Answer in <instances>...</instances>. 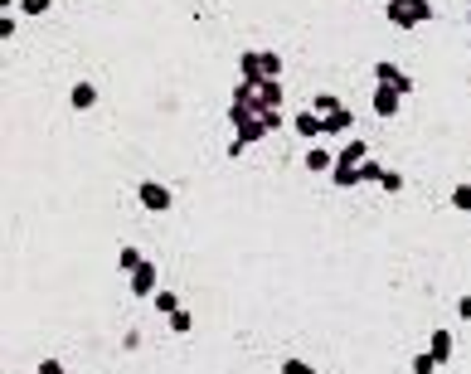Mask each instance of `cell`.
I'll return each instance as SVG.
<instances>
[{"label": "cell", "mask_w": 471, "mask_h": 374, "mask_svg": "<svg viewBox=\"0 0 471 374\" xmlns=\"http://www.w3.org/2000/svg\"><path fill=\"white\" fill-rule=\"evenodd\" d=\"M131 292H136V296H156V292H161V273H156V263H141V268L131 273Z\"/></svg>", "instance_id": "cell-5"}, {"label": "cell", "mask_w": 471, "mask_h": 374, "mask_svg": "<svg viewBox=\"0 0 471 374\" xmlns=\"http://www.w3.org/2000/svg\"><path fill=\"white\" fill-rule=\"evenodd\" d=\"M428 355H433L437 365H447V360H452V336H447V331H437V336L428 340Z\"/></svg>", "instance_id": "cell-12"}, {"label": "cell", "mask_w": 471, "mask_h": 374, "mask_svg": "<svg viewBox=\"0 0 471 374\" xmlns=\"http://www.w3.org/2000/svg\"><path fill=\"white\" fill-rule=\"evenodd\" d=\"M282 374H316L306 360H282Z\"/></svg>", "instance_id": "cell-26"}, {"label": "cell", "mask_w": 471, "mask_h": 374, "mask_svg": "<svg viewBox=\"0 0 471 374\" xmlns=\"http://www.w3.org/2000/svg\"><path fill=\"white\" fill-rule=\"evenodd\" d=\"M379 185L389 189V194H398V189H403V175H398V171H384V180H379Z\"/></svg>", "instance_id": "cell-22"}, {"label": "cell", "mask_w": 471, "mask_h": 374, "mask_svg": "<svg viewBox=\"0 0 471 374\" xmlns=\"http://www.w3.org/2000/svg\"><path fill=\"white\" fill-rule=\"evenodd\" d=\"M360 180L379 185V180H384V166H379V161H360Z\"/></svg>", "instance_id": "cell-20"}, {"label": "cell", "mask_w": 471, "mask_h": 374, "mask_svg": "<svg viewBox=\"0 0 471 374\" xmlns=\"http://www.w3.org/2000/svg\"><path fill=\"white\" fill-rule=\"evenodd\" d=\"M93 102H97V88H93V83H73V93H68V107H73V112H88Z\"/></svg>", "instance_id": "cell-9"}, {"label": "cell", "mask_w": 471, "mask_h": 374, "mask_svg": "<svg viewBox=\"0 0 471 374\" xmlns=\"http://www.w3.org/2000/svg\"><path fill=\"white\" fill-rule=\"evenodd\" d=\"M291 131L306 136V141H316V136H326V117H321V112H296V117H291Z\"/></svg>", "instance_id": "cell-6"}, {"label": "cell", "mask_w": 471, "mask_h": 374, "mask_svg": "<svg viewBox=\"0 0 471 374\" xmlns=\"http://www.w3.org/2000/svg\"><path fill=\"white\" fill-rule=\"evenodd\" d=\"M350 127H355V112H345V107L326 117V136H340V131H350Z\"/></svg>", "instance_id": "cell-13"}, {"label": "cell", "mask_w": 471, "mask_h": 374, "mask_svg": "<svg viewBox=\"0 0 471 374\" xmlns=\"http://www.w3.org/2000/svg\"><path fill=\"white\" fill-rule=\"evenodd\" d=\"M340 107H345V102H340L335 93H321L316 102H311V112H321V117H331V112H340Z\"/></svg>", "instance_id": "cell-19"}, {"label": "cell", "mask_w": 471, "mask_h": 374, "mask_svg": "<svg viewBox=\"0 0 471 374\" xmlns=\"http://www.w3.org/2000/svg\"><path fill=\"white\" fill-rule=\"evenodd\" d=\"M331 180H335L340 189H355V185H360V166H335Z\"/></svg>", "instance_id": "cell-17"}, {"label": "cell", "mask_w": 471, "mask_h": 374, "mask_svg": "<svg viewBox=\"0 0 471 374\" xmlns=\"http://www.w3.org/2000/svg\"><path fill=\"white\" fill-rule=\"evenodd\" d=\"M452 209L471 214V185H457V189H452Z\"/></svg>", "instance_id": "cell-21"}, {"label": "cell", "mask_w": 471, "mask_h": 374, "mask_svg": "<svg viewBox=\"0 0 471 374\" xmlns=\"http://www.w3.org/2000/svg\"><path fill=\"white\" fill-rule=\"evenodd\" d=\"M238 73H243V83H263V49H243Z\"/></svg>", "instance_id": "cell-7"}, {"label": "cell", "mask_w": 471, "mask_h": 374, "mask_svg": "<svg viewBox=\"0 0 471 374\" xmlns=\"http://www.w3.org/2000/svg\"><path fill=\"white\" fill-rule=\"evenodd\" d=\"M263 127H268V131H282V112L268 107V112H263Z\"/></svg>", "instance_id": "cell-25"}, {"label": "cell", "mask_w": 471, "mask_h": 374, "mask_svg": "<svg viewBox=\"0 0 471 374\" xmlns=\"http://www.w3.org/2000/svg\"><path fill=\"white\" fill-rule=\"evenodd\" d=\"M437 370V360H433V355H428V350H423V355H418V360H413V374H433Z\"/></svg>", "instance_id": "cell-24"}, {"label": "cell", "mask_w": 471, "mask_h": 374, "mask_svg": "<svg viewBox=\"0 0 471 374\" xmlns=\"http://www.w3.org/2000/svg\"><path fill=\"white\" fill-rule=\"evenodd\" d=\"M375 78H379V88H393V93H413V78L408 73H398V64H375Z\"/></svg>", "instance_id": "cell-4"}, {"label": "cell", "mask_w": 471, "mask_h": 374, "mask_svg": "<svg viewBox=\"0 0 471 374\" xmlns=\"http://www.w3.org/2000/svg\"><path fill=\"white\" fill-rule=\"evenodd\" d=\"M306 171H335V151H306Z\"/></svg>", "instance_id": "cell-14"}, {"label": "cell", "mask_w": 471, "mask_h": 374, "mask_svg": "<svg viewBox=\"0 0 471 374\" xmlns=\"http://www.w3.org/2000/svg\"><path fill=\"white\" fill-rule=\"evenodd\" d=\"M398 97L403 93H393V88H375V112L379 117H398Z\"/></svg>", "instance_id": "cell-10"}, {"label": "cell", "mask_w": 471, "mask_h": 374, "mask_svg": "<svg viewBox=\"0 0 471 374\" xmlns=\"http://www.w3.org/2000/svg\"><path fill=\"white\" fill-rule=\"evenodd\" d=\"M263 78H273V83H282V59H277L273 49H263Z\"/></svg>", "instance_id": "cell-18"}, {"label": "cell", "mask_w": 471, "mask_h": 374, "mask_svg": "<svg viewBox=\"0 0 471 374\" xmlns=\"http://www.w3.org/2000/svg\"><path fill=\"white\" fill-rule=\"evenodd\" d=\"M457 316H462V321H471V296H462V301H457Z\"/></svg>", "instance_id": "cell-29"}, {"label": "cell", "mask_w": 471, "mask_h": 374, "mask_svg": "<svg viewBox=\"0 0 471 374\" xmlns=\"http://www.w3.org/2000/svg\"><path fill=\"white\" fill-rule=\"evenodd\" d=\"M253 93L263 107H282V83H273V78H263V83H253Z\"/></svg>", "instance_id": "cell-11"}, {"label": "cell", "mask_w": 471, "mask_h": 374, "mask_svg": "<svg viewBox=\"0 0 471 374\" xmlns=\"http://www.w3.org/2000/svg\"><path fill=\"white\" fill-rule=\"evenodd\" d=\"M389 20H393L398 29H418V24L433 20V5H428V0H389Z\"/></svg>", "instance_id": "cell-1"}, {"label": "cell", "mask_w": 471, "mask_h": 374, "mask_svg": "<svg viewBox=\"0 0 471 374\" xmlns=\"http://www.w3.org/2000/svg\"><path fill=\"white\" fill-rule=\"evenodd\" d=\"M141 263H146V258H141V248H131V243H126V248H122V253H117V268H122V273H126V278H131V273H136V268H141Z\"/></svg>", "instance_id": "cell-15"}, {"label": "cell", "mask_w": 471, "mask_h": 374, "mask_svg": "<svg viewBox=\"0 0 471 374\" xmlns=\"http://www.w3.org/2000/svg\"><path fill=\"white\" fill-rule=\"evenodd\" d=\"M136 199H141V204H146L151 214H166V209L175 204V194L161 185V180H146V185H136Z\"/></svg>", "instance_id": "cell-3"}, {"label": "cell", "mask_w": 471, "mask_h": 374, "mask_svg": "<svg viewBox=\"0 0 471 374\" xmlns=\"http://www.w3.org/2000/svg\"><path fill=\"white\" fill-rule=\"evenodd\" d=\"M171 331L185 336V331H189V311H171Z\"/></svg>", "instance_id": "cell-23"}, {"label": "cell", "mask_w": 471, "mask_h": 374, "mask_svg": "<svg viewBox=\"0 0 471 374\" xmlns=\"http://www.w3.org/2000/svg\"><path fill=\"white\" fill-rule=\"evenodd\" d=\"M20 10H24V15H44V10H49V0H20Z\"/></svg>", "instance_id": "cell-27"}, {"label": "cell", "mask_w": 471, "mask_h": 374, "mask_svg": "<svg viewBox=\"0 0 471 374\" xmlns=\"http://www.w3.org/2000/svg\"><path fill=\"white\" fill-rule=\"evenodd\" d=\"M263 112H268V107L258 102L253 83H238V88H233V107H229V122H233V127H243V122H258Z\"/></svg>", "instance_id": "cell-2"}, {"label": "cell", "mask_w": 471, "mask_h": 374, "mask_svg": "<svg viewBox=\"0 0 471 374\" xmlns=\"http://www.w3.org/2000/svg\"><path fill=\"white\" fill-rule=\"evenodd\" d=\"M39 374H68V370H64L59 360H44V365H39Z\"/></svg>", "instance_id": "cell-28"}, {"label": "cell", "mask_w": 471, "mask_h": 374, "mask_svg": "<svg viewBox=\"0 0 471 374\" xmlns=\"http://www.w3.org/2000/svg\"><path fill=\"white\" fill-rule=\"evenodd\" d=\"M151 306H156V311H161V316H171V311H180V296H175V292H171V287H161V292H156V296H151Z\"/></svg>", "instance_id": "cell-16"}, {"label": "cell", "mask_w": 471, "mask_h": 374, "mask_svg": "<svg viewBox=\"0 0 471 374\" xmlns=\"http://www.w3.org/2000/svg\"><path fill=\"white\" fill-rule=\"evenodd\" d=\"M365 151H370V146H365V136H355V141H345V146L335 151V166H360V161H365Z\"/></svg>", "instance_id": "cell-8"}]
</instances>
